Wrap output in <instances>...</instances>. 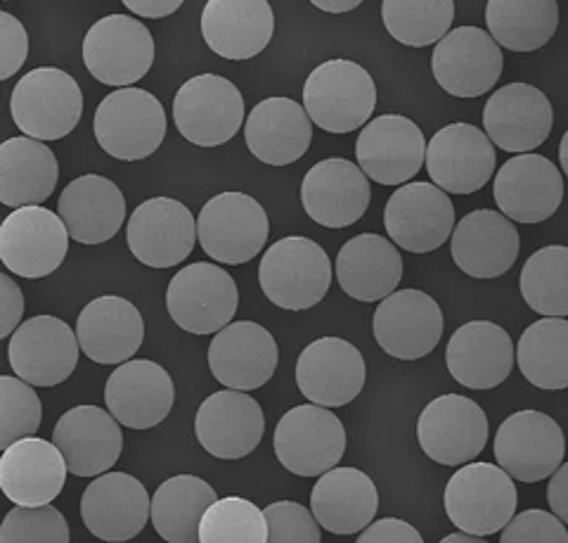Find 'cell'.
Here are the masks:
<instances>
[{"label": "cell", "mask_w": 568, "mask_h": 543, "mask_svg": "<svg viewBox=\"0 0 568 543\" xmlns=\"http://www.w3.org/2000/svg\"><path fill=\"white\" fill-rule=\"evenodd\" d=\"M355 157L367 179L382 185H400L415 179L426 164V140L413 119L382 114L361 131Z\"/></svg>", "instance_id": "ffe728a7"}, {"label": "cell", "mask_w": 568, "mask_h": 543, "mask_svg": "<svg viewBox=\"0 0 568 543\" xmlns=\"http://www.w3.org/2000/svg\"><path fill=\"white\" fill-rule=\"evenodd\" d=\"M486 24L505 50L536 52L559 29L557 0H488Z\"/></svg>", "instance_id": "60d3db41"}, {"label": "cell", "mask_w": 568, "mask_h": 543, "mask_svg": "<svg viewBox=\"0 0 568 543\" xmlns=\"http://www.w3.org/2000/svg\"><path fill=\"white\" fill-rule=\"evenodd\" d=\"M493 195L500 212L517 223H542L557 214L564 200V179L542 154L511 157L497 171Z\"/></svg>", "instance_id": "d4e9b609"}, {"label": "cell", "mask_w": 568, "mask_h": 543, "mask_svg": "<svg viewBox=\"0 0 568 543\" xmlns=\"http://www.w3.org/2000/svg\"><path fill=\"white\" fill-rule=\"evenodd\" d=\"M43 404L33 384L3 375L0 378V449H10L20 440L33 436L41 428Z\"/></svg>", "instance_id": "bcb514c9"}, {"label": "cell", "mask_w": 568, "mask_h": 543, "mask_svg": "<svg viewBox=\"0 0 568 543\" xmlns=\"http://www.w3.org/2000/svg\"><path fill=\"white\" fill-rule=\"evenodd\" d=\"M129 250L150 269H171L192 254L197 221L190 209L173 198H152L142 202L126 228Z\"/></svg>", "instance_id": "e0dca14e"}, {"label": "cell", "mask_w": 568, "mask_h": 543, "mask_svg": "<svg viewBox=\"0 0 568 543\" xmlns=\"http://www.w3.org/2000/svg\"><path fill=\"white\" fill-rule=\"evenodd\" d=\"M67 461L55 442L27 436L0 455V489L24 507L50 505L67 482Z\"/></svg>", "instance_id": "1f68e13d"}, {"label": "cell", "mask_w": 568, "mask_h": 543, "mask_svg": "<svg viewBox=\"0 0 568 543\" xmlns=\"http://www.w3.org/2000/svg\"><path fill=\"white\" fill-rule=\"evenodd\" d=\"M121 3L138 17L162 20V17L178 12V8H181L185 0H121Z\"/></svg>", "instance_id": "11a10c76"}, {"label": "cell", "mask_w": 568, "mask_h": 543, "mask_svg": "<svg viewBox=\"0 0 568 543\" xmlns=\"http://www.w3.org/2000/svg\"><path fill=\"white\" fill-rule=\"evenodd\" d=\"M495 148L488 133L467 121L443 127L426 145V171L432 181L453 195L481 190L495 171Z\"/></svg>", "instance_id": "ac0fdd59"}, {"label": "cell", "mask_w": 568, "mask_h": 543, "mask_svg": "<svg viewBox=\"0 0 568 543\" xmlns=\"http://www.w3.org/2000/svg\"><path fill=\"white\" fill-rule=\"evenodd\" d=\"M443 503L459 532L490 536L514 520L519 496L514 477L500 465L467 463L450 477Z\"/></svg>", "instance_id": "3957f363"}, {"label": "cell", "mask_w": 568, "mask_h": 543, "mask_svg": "<svg viewBox=\"0 0 568 543\" xmlns=\"http://www.w3.org/2000/svg\"><path fill=\"white\" fill-rule=\"evenodd\" d=\"M275 14L268 0H209L202 12V37L216 56L242 62L268 48Z\"/></svg>", "instance_id": "4dcf8cb0"}, {"label": "cell", "mask_w": 568, "mask_h": 543, "mask_svg": "<svg viewBox=\"0 0 568 543\" xmlns=\"http://www.w3.org/2000/svg\"><path fill=\"white\" fill-rule=\"evenodd\" d=\"M438 543H488L484 536H474V534H467V532H455L446 539H440Z\"/></svg>", "instance_id": "6f0895ef"}, {"label": "cell", "mask_w": 568, "mask_h": 543, "mask_svg": "<svg viewBox=\"0 0 568 543\" xmlns=\"http://www.w3.org/2000/svg\"><path fill=\"white\" fill-rule=\"evenodd\" d=\"M517 225L493 209H476L462 219L450 238L453 261L462 273L478 280L505 275L519 259Z\"/></svg>", "instance_id": "f1b7e54d"}, {"label": "cell", "mask_w": 568, "mask_h": 543, "mask_svg": "<svg viewBox=\"0 0 568 543\" xmlns=\"http://www.w3.org/2000/svg\"><path fill=\"white\" fill-rule=\"evenodd\" d=\"M12 121L36 140H60L79 127L83 93L58 67H39L20 79L10 95Z\"/></svg>", "instance_id": "5b68a950"}, {"label": "cell", "mask_w": 568, "mask_h": 543, "mask_svg": "<svg viewBox=\"0 0 568 543\" xmlns=\"http://www.w3.org/2000/svg\"><path fill=\"white\" fill-rule=\"evenodd\" d=\"M417 442L440 465H467L488 444V415L474 399L443 394L424 406L417 420Z\"/></svg>", "instance_id": "8fae6325"}, {"label": "cell", "mask_w": 568, "mask_h": 543, "mask_svg": "<svg viewBox=\"0 0 568 543\" xmlns=\"http://www.w3.org/2000/svg\"><path fill=\"white\" fill-rule=\"evenodd\" d=\"M277 461L298 477H323L346 453V430L329 409L317 404L294 406L275 428Z\"/></svg>", "instance_id": "52a82bcc"}, {"label": "cell", "mask_w": 568, "mask_h": 543, "mask_svg": "<svg viewBox=\"0 0 568 543\" xmlns=\"http://www.w3.org/2000/svg\"><path fill=\"white\" fill-rule=\"evenodd\" d=\"M93 133L100 148L114 160L140 162L164 143L166 112L148 91L119 89L98 104Z\"/></svg>", "instance_id": "277c9868"}, {"label": "cell", "mask_w": 568, "mask_h": 543, "mask_svg": "<svg viewBox=\"0 0 568 543\" xmlns=\"http://www.w3.org/2000/svg\"><path fill=\"white\" fill-rule=\"evenodd\" d=\"M244 140L258 162L287 167L308 152L313 121L292 98H265L246 117Z\"/></svg>", "instance_id": "836d02e7"}, {"label": "cell", "mask_w": 568, "mask_h": 543, "mask_svg": "<svg viewBox=\"0 0 568 543\" xmlns=\"http://www.w3.org/2000/svg\"><path fill=\"white\" fill-rule=\"evenodd\" d=\"M559 162H561L564 173L568 177V131H566V133H564V138H561V145H559Z\"/></svg>", "instance_id": "680465c9"}, {"label": "cell", "mask_w": 568, "mask_h": 543, "mask_svg": "<svg viewBox=\"0 0 568 543\" xmlns=\"http://www.w3.org/2000/svg\"><path fill=\"white\" fill-rule=\"evenodd\" d=\"M384 225L400 250L434 252L455 231V204L436 183H405L388 198Z\"/></svg>", "instance_id": "9a60e30c"}, {"label": "cell", "mask_w": 568, "mask_h": 543, "mask_svg": "<svg viewBox=\"0 0 568 543\" xmlns=\"http://www.w3.org/2000/svg\"><path fill=\"white\" fill-rule=\"evenodd\" d=\"M446 363L462 388L493 390L511 373L514 344L509 332L490 321H469L453 332Z\"/></svg>", "instance_id": "d6a6232c"}, {"label": "cell", "mask_w": 568, "mask_h": 543, "mask_svg": "<svg viewBox=\"0 0 568 543\" xmlns=\"http://www.w3.org/2000/svg\"><path fill=\"white\" fill-rule=\"evenodd\" d=\"M443 311L422 290H398L375 311V340L388 356L417 361L429 356L443 338Z\"/></svg>", "instance_id": "d6986e66"}, {"label": "cell", "mask_w": 568, "mask_h": 543, "mask_svg": "<svg viewBox=\"0 0 568 543\" xmlns=\"http://www.w3.org/2000/svg\"><path fill=\"white\" fill-rule=\"evenodd\" d=\"M519 288L524 302L540 316H568V248L549 244L530 254L524 264Z\"/></svg>", "instance_id": "7bdbcfd3"}, {"label": "cell", "mask_w": 568, "mask_h": 543, "mask_svg": "<svg viewBox=\"0 0 568 543\" xmlns=\"http://www.w3.org/2000/svg\"><path fill=\"white\" fill-rule=\"evenodd\" d=\"M336 280L358 302H384L403 280V257L394 240L377 233L351 238L336 257Z\"/></svg>", "instance_id": "8d00e7d4"}, {"label": "cell", "mask_w": 568, "mask_h": 543, "mask_svg": "<svg viewBox=\"0 0 568 543\" xmlns=\"http://www.w3.org/2000/svg\"><path fill=\"white\" fill-rule=\"evenodd\" d=\"M311 3L323 10V12H329V14H344V12H351L358 8L363 0H311Z\"/></svg>", "instance_id": "9f6ffc18"}, {"label": "cell", "mask_w": 568, "mask_h": 543, "mask_svg": "<svg viewBox=\"0 0 568 543\" xmlns=\"http://www.w3.org/2000/svg\"><path fill=\"white\" fill-rule=\"evenodd\" d=\"M200 543H268L265 511L242 496L219 499L202 520Z\"/></svg>", "instance_id": "f6af8a7d"}, {"label": "cell", "mask_w": 568, "mask_h": 543, "mask_svg": "<svg viewBox=\"0 0 568 543\" xmlns=\"http://www.w3.org/2000/svg\"><path fill=\"white\" fill-rule=\"evenodd\" d=\"M197 235L202 250L219 264L240 267L252 261L271 235L265 209L246 192H221L200 212Z\"/></svg>", "instance_id": "8992f818"}, {"label": "cell", "mask_w": 568, "mask_h": 543, "mask_svg": "<svg viewBox=\"0 0 568 543\" xmlns=\"http://www.w3.org/2000/svg\"><path fill=\"white\" fill-rule=\"evenodd\" d=\"M365 359L342 338L311 342L296 361V384L311 404L339 409L351 404L365 388Z\"/></svg>", "instance_id": "44dd1931"}, {"label": "cell", "mask_w": 568, "mask_h": 543, "mask_svg": "<svg viewBox=\"0 0 568 543\" xmlns=\"http://www.w3.org/2000/svg\"><path fill=\"white\" fill-rule=\"evenodd\" d=\"M547 501H549V507H552V513L564 522L568 524V463H564L552 480H549V486H547Z\"/></svg>", "instance_id": "db71d44e"}, {"label": "cell", "mask_w": 568, "mask_h": 543, "mask_svg": "<svg viewBox=\"0 0 568 543\" xmlns=\"http://www.w3.org/2000/svg\"><path fill=\"white\" fill-rule=\"evenodd\" d=\"M258 283L275 306L306 311L323 302L329 292L332 261L311 238H282L265 250Z\"/></svg>", "instance_id": "7a4b0ae2"}, {"label": "cell", "mask_w": 568, "mask_h": 543, "mask_svg": "<svg viewBox=\"0 0 568 543\" xmlns=\"http://www.w3.org/2000/svg\"><path fill=\"white\" fill-rule=\"evenodd\" d=\"M379 494L369 475L358 467H334L317 477L311 494V511L320 527L351 536L365 532L377 515Z\"/></svg>", "instance_id": "d590c367"}, {"label": "cell", "mask_w": 568, "mask_h": 543, "mask_svg": "<svg viewBox=\"0 0 568 543\" xmlns=\"http://www.w3.org/2000/svg\"><path fill=\"white\" fill-rule=\"evenodd\" d=\"M265 418L258 401L246 392L223 390L202 401L194 418V434L202 449L221 461H240L263 440Z\"/></svg>", "instance_id": "cb8c5ba5"}, {"label": "cell", "mask_w": 568, "mask_h": 543, "mask_svg": "<svg viewBox=\"0 0 568 543\" xmlns=\"http://www.w3.org/2000/svg\"><path fill=\"white\" fill-rule=\"evenodd\" d=\"M60 217L71 240L102 244L112 240L126 221V200L116 183L85 173L71 181L60 195Z\"/></svg>", "instance_id": "74e56055"}, {"label": "cell", "mask_w": 568, "mask_h": 543, "mask_svg": "<svg viewBox=\"0 0 568 543\" xmlns=\"http://www.w3.org/2000/svg\"><path fill=\"white\" fill-rule=\"evenodd\" d=\"M69 231L45 207H22L0 225V261L20 278L39 280L55 273L69 252Z\"/></svg>", "instance_id": "7c38bea8"}, {"label": "cell", "mask_w": 568, "mask_h": 543, "mask_svg": "<svg viewBox=\"0 0 568 543\" xmlns=\"http://www.w3.org/2000/svg\"><path fill=\"white\" fill-rule=\"evenodd\" d=\"M154 62L150 29L131 14L102 17L83 39V64L104 86H133Z\"/></svg>", "instance_id": "30bf717a"}, {"label": "cell", "mask_w": 568, "mask_h": 543, "mask_svg": "<svg viewBox=\"0 0 568 543\" xmlns=\"http://www.w3.org/2000/svg\"><path fill=\"white\" fill-rule=\"evenodd\" d=\"M83 354L100 365H116L133 359L145 340V321L135 304L116 294L88 302L77 323Z\"/></svg>", "instance_id": "e575fe53"}, {"label": "cell", "mask_w": 568, "mask_h": 543, "mask_svg": "<svg viewBox=\"0 0 568 543\" xmlns=\"http://www.w3.org/2000/svg\"><path fill=\"white\" fill-rule=\"evenodd\" d=\"M500 543H568V532L555 513L530 507L514 515L500 534Z\"/></svg>", "instance_id": "681fc988"}, {"label": "cell", "mask_w": 568, "mask_h": 543, "mask_svg": "<svg viewBox=\"0 0 568 543\" xmlns=\"http://www.w3.org/2000/svg\"><path fill=\"white\" fill-rule=\"evenodd\" d=\"M121 423L98 406L69 409L52 430V442L62 451L67 467L77 477H95L121 459Z\"/></svg>", "instance_id": "f546056e"}, {"label": "cell", "mask_w": 568, "mask_h": 543, "mask_svg": "<svg viewBox=\"0 0 568 543\" xmlns=\"http://www.w3.org/2000/svg\"><path fill=\"white\" fill-rule=\"evenodd\" d=\"M175 388L166 368L150 359L121 363L104 384V404L121 425L150 430L173 409Z\"/></svg>", "instance_id": "4316f807"}, {"label": "cell", "mask_w": 568, "mask_h": 543, "mask_svg": "<svg viewBox=\"0 0 568 543\" xmlns=\"http://www.w3.org/2000/svg\"><path fill=\"white\" fill-rule=\"evenodd\" d=\"M268 543H320V522L296 501H275L265 507Z\"/></svg>", "instance_id": "c3c4849f"}, {"label": "cell", "mask_w": 568, "mask_h": 543, "mask_svg": "<svg viewBox=\"0 0 568 543\" xmlns=\"http://www.w3.org/2000/svg\"><path fill=\"white\" fill-rule=\"evenodd\" d=\"M24 294L10 275H0V338L8 340L22 325Z\"/></svg>", "instance_id": "816d5d0a"}, {"label": "cell", "mask_w": 568, "mask_h": 543, "mask_svg": "<svg viewBox=\"0 0 568 543\" xmlns=\"http://www.w3.org/2000/svg\"><path fill=\"white\" fill-rule=\"evenodd\" d=\"M304 108L313 124L327 133L367 127L377 108L375 79L353 60H327L306 79Z\"/></svg>", "instance_id": "6da1fadb"}, {"label": "cell", "mask_w": 568, "mask_h": 543, "mask_svg": "<svg viewBox=\"0 0 568 543\" xmlns=\"http://www.w3.org/2000/svg\"><path fill=\"white\" fill-rule=\"evenodd\" d=\"M521 375L547 392L568 388V321L542 319L524 330L517 346Z\"/></svg>", "instance_id": "b9f144b4"}, {"label": "cell", "mask_w": 568, "mask_h": 543, "mask_svg": "<svg viewBox=\"0 0 568 543\" xmlns=\"http://www.w3.org/2000/svg\"><path fill=\"white\" fill-rule=\"evenodd\" d=\"M493 449L505 472L530 484L552 477L561 467L566 440L555 418L540 411H519L497 428Z\"/></svg>", "instance_id": "4fadbf2b"}, {"label": "cell", "mask_w": 568, "mask_h": 543, "mask_svg": "<svg viewBox=\"0 0 568 543\" xmlns=\"http://www.w3.org/2000/svg\"><path fill=\"white\" fill-rule=\"evenodd\" d=\"M372 200L367 173L348 160L317 162L301 183L304 212L323 228H348L358 223Z\"/></svg>", "instance_id": "83f0119b"}, {"label": "cell", "mask_w": 568, "mask_h": 543, "mask_svg": "<svg viewBox=\"0 0 568 543\" xmlns=\"http://www.w3.org/2000/svg\"><path fill=\"white\" fill-rule=\"evenodd\" d=\"M382 20L390 39L410 48H426L450 33L455 0H384Z\"/></svg>", "instance_id": "ee69618b"}, {"label": "cell", "mask_w": 568, "mask_h": 543, "mask_svg": "<svg viewBox=\"0 0 568 543\" xmlns=\"http://www.w3.org/2000/svg\"><path fill=\"white\" fill-rule=\"evenodd\" d=\"M277 361L280 352L271 330L254 321L230 323L209 346V368L225 390H261L273 380Z\"/></svg>", "instance_id": "603a6c76"}, {"label": "cell", "mask_w": 568, "mask_h": 543, "mask_svg": "<svg viewBox=\"0 0 568 543\" xmlns=\"http://www.w3.org/2000/svg\"><path fill=\"white\" fill-rule=\"evenodd\" d=\"M355 543H424V539L410 522L384 517L372 522L365 532H361Z\"/></svg>", "instance_id": "f5cc1de1"}, {"label": "cell", "mask_w": 568, "mask_h": 543, "mask_svg": "<svg viewBox=\"0 0 568 543\" xmlns=\"http://www.w3.org/2000/svg\"><path fill=\"white\" fill-rule=\"evenodd\" d=\"M173 121L192 145L219 148L244 127V98L225 77H192L175 93Z\"/></svg>", "instance_id": "ba28073f"}, {"label": "cell", "mask_w": 568, "mask_h": 543, "mask_svg": "<svg viewBox=\"0 0 568 543\" xmlns=\"http://www.w3.org/2000/svg\"><path fill=\"white\" fill-rule=\"evenodd\" d=\"M29 56V37L24 24L10 12H0V81L20 72Z\"/></svg>", "instance_id": "f907efd6"}, {"label": "cell", "mask_w": 568, "mask_h": 543, "mask_svg": "<svg viewBox=\"0 0 568 543\" xmlns=\"http://www.w3.org/2000/svg\"><path fill=\"white\" fill-rule=\"evenodd\" d=\"M152 515V501L145 484L129 472L98 475L85 486L81 517L93 536L123 543L135 539Z\"/></svg>", "instance_id": "7402d4cb"}, {"label": "cell", "mask_w": 568, "mask_h": 543, "mask_svg": "<svg viewBox=\"0 0 568 543\" xmlns=\"http://www.w3.org/2000/svg\"><path fill=\"white\" fill-rule=\"evenodd\" d=\"M0 543H69V524L55 505H17L0 524Z\"/></svg>", "instance_id": "7dc6e473"}, {"label": "cell", "mask_w": 568, "mask_h": 543, "mask_svg": "<svg viewBox=\"0 0 568 543\" xmlns=\"http://www.w3.org/2000/svg\"><path fill=\"white\" fill-rule=\"evenodd\" d=\"M240 292L235 278L216 264L197 261L178 271L166 290V309L190 335H213L235 319Z\"/></svg>", "instance_id": "9c48e42d"}, {"label": "cell", "mask_w": 568, "mask_h": 543, "mask_svg": "<svg viewBox=\"0 0 568 543\" xmlns=\"http://www.w3.org/2000/svg\"><path fill=\"white\" fill-rule=\"evenodd\" d=\"M505 69L503 46L478 27H459L436 43L432 72L455 98H478L495 89Z\"/></svg>", "instance_id": "5bb4252c"}, {"label": "cell", "mask_w": 568, "mask_h": 543, "mask_svg": "<svg viewBox=\"0 0 568 543\" xmlns=\"http://www.w3.org/2000/svg\"><path fill=\"white\" fill-rule=\"evenodd\" d=\"M219 501L216 489L194 475H175L152 496V524L169 543H200V527L209 507Z\"/></svg>", "instance_id": "ab89813d"}, {"label": "cell", "mask_w": 568, "mask_h": 543, "mask_svg": "<svg viewBox=\"0 0 568 543\" xmlns=\"http://www.w3.org/2000/svg\"><path fill=\"white\" fill-rule=\"evenodd\" d=\"M79 335L55 316H33L14 330L8 359L14 375L33 388H55L79 363Z\"/></svg>", "instance_id": "2e32d148"}, {"label": "cell", "mask_w": 568, "mask_h": 543, "mask_svg": "<svg viewBox=\"0 0 568 543\" xmlns=\"http://www.w3.org/2000/svg\"><path fill=\"white\" fill-rule=\"evenodd\" d=\"M58 179V157L41 140L20 135L0 145V202L6 207H39L52 195Z\"/></svg>", "instance_id": "f35d334b"}, {"label": "cell", "mask_w": 568, "mask_h": 543, "mask_svg": "<svg viewBox=\"0 0 568 543\" xmlns=\"http://www.w3.org/2000/svg\"><path fill=\"white\" fill-rule=\"evenodd\" d=\"M555 112L547 95L530 83H507L497 89L484 110V129L493 145L526 154L552 133Z\"/></svg>", "instance_id": "484cf974"}]
</instances>
